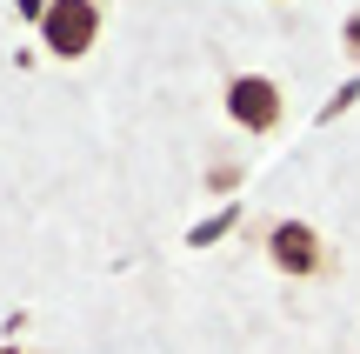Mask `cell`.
Returning a JSON list of instances; mask_svg holds the SVG:
<instances>
[{
	"label": "cell",
	"mask_w": 360,
	"mask_h": 354,
	"mask_svg": "<svg viewBox=\"0 0 360 354\" xmlns=\"http://www.w3.org/2000/svg\"><path fill=\"white\" fill-rule=\"evenodd\" d=\"M101 20H107L101 0H47L40 40H47L53 61H80V53H94V40H101Z\"/></svg>",
	"instance_id": "cell-1"
},
{
	"label": "cell",
	"mask_w": 360,
	"mask_h": 354,
	"mask_svg": "<svg viewBox=\"0 0 360 354\" xmlns=\"http://www.w3.org/2000/svg\"><path fill=\"white\" fill-rule=\"evenodd\" d=\"M220 107H227V120H233V127H247V134H274V127H281V114H287L281 87H274L267 74H233Z\"/></svg>",
	"instance_id": "cell-2"
},
{
	"label": "cell",
	"mask_w": 360,
	"mask_h": 354,
	"mask_svg": "<svg viewBox=\"0 0 360 354\" xmlns=\"http://www.w3.org/2000/svg\"><path fill=\"white\" fill-rule=\"evenodd\" d=\"M267 261L281 267V274H294V281H314L327 267V248H321V234H314V221H274Z\"/></svg>",
	"instance_id": "cell-3"
},
{
	"label": "cell",
	"mask_w": 360,
	"mask_h": 354,
	"mask_svg": "<svg viewBox=\"0 0 360 354\" xmlns=\"http://www.w3.org/2000/svg\"><path fill=\"white\" fill-rule=\"evenodd\" d=\"M354 101H360V80H347V87H340V94H334V101H327V120H334V114H347V107H354Z\"/></svg>",
	"instance_id": "cell-4"
},
{
	"label": "cell",
	"mask_w": 360,
	"mask_h": 354,
	"mask_svg": "<svg viewBox=\"0 0 360 354\" xmlns=\"http://www.w3.org/2000/svg\"><path fill=\"white\" fill-rule=\"evenodd\" d=\"M347 53H354V61H360V13H354V20H347Z\"/></svg>",
	"instance_id": "cell-5"
},
{
	"label": "cell",
	"mask_w": 360,
	"mask_h": 354,
	"mask_svg": "<svg viewBox=\"0 0 360 354\" xmlns=\"http://www.w3.org/2000/svg\"><path fill=\"white\" fill-rule=\"evenodd\" d=\"M20 13H27V20L40 27V13H47V0H20Z\"/></svg>",
	"instance_id": "cell-6"
},
{
	"label": "cell",
	"mask_w": 360,
	"mask_h": 354,
	"mask_svg": "<svg viewBox=\"0 0 360 354\" xmlns=\"http://www.w3.org/2000/svg\"><path fill=\"white\" fill-rule=\"evenodd\" d=\"M0 354H20V348H0Z\"/></svg>",
	"instance_id": "cell-7"
}]
</instances>
